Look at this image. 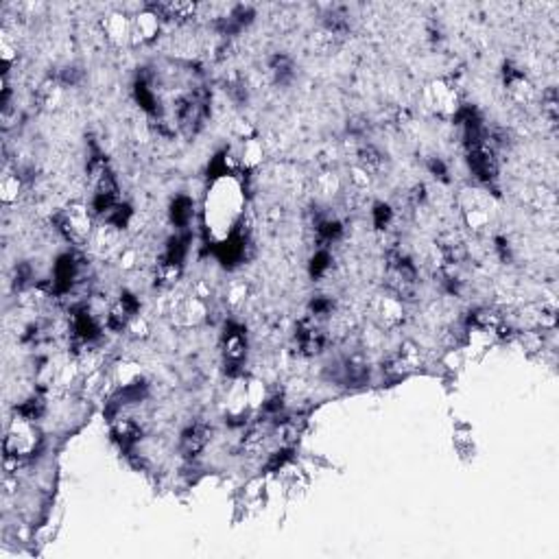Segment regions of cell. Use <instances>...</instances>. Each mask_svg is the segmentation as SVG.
Wrapping results in <instances>:
<instances>
[{
	"label": "cell",
	"instance_id": "cell-1",
	"mask_svg": "<svg viewBox=\"0 0 559 559\" xmlns=\"http://www.w3.org/2000/svg\"><path fill=\"white\" fill-rule=\"evenodd\" d=\"M210 112V94L203 85L195 87L188 94L180 97L175 103V119H178V127L186 136H195L201 127L203 121L208 119Z\"/></svg>",
	"mask_w": 559,
	"mask_h": 559
},
{
	"label": "cell",
	"instance_id": "cell-2",
	"mask_svg": "<svg viewBox=\"0 0 559 559\" xmlns=\"http://www.w3.org/2000/svg\"><path fill=\"white\" fill-rule=\"evenodd\" d=\"M57 229L62 232V237L75 245L85 243L87 234H90V215L81 203H72L57 217Z\"/></svg>",
	"mask_w": 559,
	"mask_h": 559
},
{
	"label": "cell",
	"instance_id": "cell-3",
	"mask_svg": "<svg viewBox=\"0 0 559 559\" xmlns=\"http://www.w3.org/2000/svg\"><path fill=\"white\" fill-rule=\"evenodd\" d=\"M223 354H225V365L229 367V376L241 374V365L247 354V339L241 326L229 323L223 335Z\"/></svg>",
	"mask_w": 559,
	"mask_h": 559
},
{
	"label": "cell",
	"instance_id": "cell-4",
	"mask_svg": "<svg viewBox=\"0 0 559 559\" xmlns=\"http://www.w3.org/2000/svg\"><path fill=\"white\" fill-rule=\"evenodd\" d=\"M138 310H140V302L134 293H123V295L116 300L107 315H105V323L107 328L114 330V332H123L131 326V321L138 317Z\"/></svg>",
	"mask_w": 559,
	"mask_h": 559
},
{
	"label": "cell",
	"instance_id": "cell-5",
	"mask_svg": "<svg viewBox=\"0 0 559 559\" xmlns=\"http://www.w3.org/2000/svg\"><path fill=\"white\" fill-rule=\"evenodd\" d=\"M503 79H505V90L507 94L516 101V103H531L533 97H536V90L531 81L526 79V75L522 70H518L514 64H505L503 68Z\"/></svg>",
	"mask_w": 559,
	"mask_h": 559
},
{
	"label": "cell",
	"instance_id": "cell-6",
	"mask_svg": "<svg viewBox=\"0 0 559 559\" xmlns=\"http://www.w3.org/2000/svg\"><path fill=\"white\" fill-rule=\"evenodd\" d=\"M298 345H300V352L306 357H315L319 354V352L323 349V345H326V332L321 330L319 326V321L308 317L304 321H300V326H298Z\"/></svg>",
	"mask_w": 559,
	"mask_h": 559
},
{
	"label": "cell",
	"instance_id": "cell-7",
	"mask_svg": "<svg viewBox=\"0 0 559 559\" xmlns=\"http://www.w3.org/2000/svg\"><path fill=\"white\" fill-rule=\"evenodd\" d=\"M210 437H212V428L203 422H195L190 424L184 433H182V439H180V450L186 459H192L197 457L201 450H205V446L210 444Z\"/></svg>",
	"mask_w": 559,
	"mask_h": 559
},
{
	"label": "cell",
	"instance_id": "cell-8",
	"mask_svg": "<svg viewBox=\"0 0 559 559\" xmlns=\"http://www.w3.org/2000/svg\"><path fill=\"white\" fill-rule=\"evenodd\" d=\"M430 105L441 114V116H455L461 105H459V94L457 87L450 81H437L430 87Z\"/></svg>",
	"mask_w": 559,
	"mask_h": 559
},
{
	"label": "cell",
	"instance_id": "cell-9",
	"mask_svg": "<svg viewBox=\"0 0 559 559\" xmlns=\"http://www.w3.org/2000/svg\"><path fill=\"white\" fill-rule=\"evenodd\" d=\"M149 11H153L156 16L175 20V22H186L197 13V5L195 3H160V5H151Z\"/></svg>",
	"mask_w": 559,
	"mask_h": 559
},
{
	"label": "cell",
	"instance_id": "cell-10",
	"mask_svg": "<svg viewBox=\"0 0 559 559\" xmlns=\"http://www.w3.org/2000/svg\"><path fill=\"white\" fill-rule=\"evenodd\" d=\"M116 441L123 446V448H131L134 444H138L140 437H142V428L134 422V420H119L114 422V428H112Z\"/></svg>",
	"mask_w": 559,
	"mask_h": 559
},
{
	"label": "cell",
	"instance_id": "cell-11",
	"mask_svg": "<svg viewBox=\"0 0 559 559\" xmlns=\"http://www.w3.org/2000/svg\"><path fill=\"white\" fill-rule=\"evenodd\" d=\"M315 234H317V241L321 243V247H326V245L337 243L343 237V225L335 219H319L315 223Z\"/></svg>",
	"mask_w": 559,
	"mask_h": 559
},
{
	"label": "cell",
	"instance_id": "cell-12",
	"mask_svg": "<svg viewBox=\"0 0 559 559\" xmlns=\"http://www.w3.org/2000/svg\"><path fill=\"white\" fill-rule=\"evenodd\" d=\"M359 168L365 170L367 175H376L385 168V156H382L376 146L365 144L359 149Z\"/></svg>",
	"mask_w": 559,
	"mask_h": 559
},
{
	"label": "cell",
	"instance_id": "cell-13",
	"mask_svg": "<svg viewBox=\"0 0 559 559\" xmlns=\"http://www.w3.org/2000/svg\"><path fill=\"white\" fill-rule=\"evenodd\" d=\"M192 210H195V205L186 195L175 197L170 203V221L178 227H186L192 219Z\"/></svg>",
	"mask_w": 559,
	"mask_h": 559
},
{
	"label": "cell",
	"instance_id": "cell-14",
	"mask_svg": "<svg viewBox=\"0 0 559 559\" xmlns=\"http://www.w3.org/2000/svg\"><path fill=\"white\" fill-rule=\"evenodd\" d=\"M269 70H271L276 83H282V85L288 83V81L293 79V75H295V66H293L291 57H286V55H276L273 60H271Z\"/></svg>",
	"mask_w": 559,
	"mask_h": 559
},
{
	"label": "cell",
	"instance_id": "cell-15",
	"mask_svg": "<svg viewBox=\"0 0 559 559\" xmlns=\"http://www.w3.org/2000/svg\"><path fill=\"white\" fill-rule=\"evenodd\" d=\"M42 413H44V400L42 398H28L26 402H22L16 408L18 420H24V422H36L42 418Z\"/></svg>",
	"mask_w": 559,
	"mask_h": 559
},
{
	"label": "cell",
	"instance_id": "cell-16",
	"mask_svg": "<svg viewBox=\"0 0 559 559\" xmlns=\"http://www.w3.org/2000/svg\"><path fill=\"white\" fill-rule=\"evenodd\" d=\"M330 267H332V256L321 247V249L313 256V260H310V276H313L315 280H321L323 276L330 271Z\"/></svg>",
	"mask_w": 559,
	"mask_h": 559
},
{
	"label": "cell",
	"instance_id": "cell-17",
	"mask_svg": "<svg viewBox=\"0 0 559 559\" xmlns=\"http://www.w3.org/2000/svg\"><path fill=\"white\" fill-rule=\"evenodd\" d=\"M335 313V302L330 298H315L310 302V317L321 321V319H326Z\"/></svg>",
	"mask_w": 559,
	"mask_h": 559
},
{
	"label": "cell",
	"instance_id": "cell-18",
	"mask_svg": "<svg viewBox=\"0 0 559 559\" xmlns=\"http://www.w3.org/2000/svg\"><path fill=\"white\" fill-rule=\"evenodd\" d=\"M234 168H237V164H234V160L229 158V153H221L212 160L208 173H212V178H221V175H229Z\"/></svg>",
	"mask_w": 559,
	"mask_h": 559
},
{
	"label": "cell",
	"instance_id": "cell-19",
	"mask_svg": "<svg viewBox=\"0 0 559 559\" xmlns=\"http://www.w3.org/2000/svg\"><path fill=\"white\" fill-rule=\"evenodd\" d=\"M394 221V210L385 203H378L374 208V225L376 229H387Z\"/></svg>",
	"mask_w": 559,
	"mask_h": 559
},
{
	"label": "cell",
	"instance_id": "cell-20",
	"mask_svg": "<svg viewBox=\"0 0 559 559\" xmlns=\"http://www.w3.org/2000/svg\"><path fill=\"white\" fill-rule=\"evenodd\" d=\"M3 201L5 203H11L18 199V192H20V178L18 175H5V180H3Z\"/></svg>",
	"mask_w": 559,
	"mask_h": 559
},
{
	"label": "cell",
	"instance_id": "cell-21",
	"mask_svg": "<svg viewBox=\"0 0 559 559\" xmlns=\"http://www.w3.org/2000/svg\"><path fill=\"white\" fill-rule=\"evenodd\" d=\"M428 170L435 175V178H439V180H448V178H446L448 168H446V164L441 162L439 158H430V160H428Z\"/></svg>",
	"mask_w": 559,
	"mask_h": 559
}]
</instances>
